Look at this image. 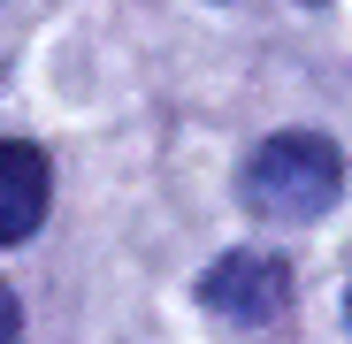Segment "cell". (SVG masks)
<instances>
[{"label":"cell","mask_w":352,"mask_h":344,"mask_svg":"<svg viewBox=\"0 0 352 344\" xmlns=\"http://www.w3.org/2000/svg\"><path fill=\"white\" fill-rule=\"evenodd\" d=\"M344 192V153L322 130H283L245 161V207L268 222H314Z\"/></svg>","instance_id":"6da1fadb"},{"label":"cell","mask_w":352,"mask_h":344,"mask_svg":"<svg viewBox=\"0 0 352 344\" xmlns=\"http://www.w3.org/2000/svg\"><path fill=\"white\" fill-rule=\"evenodd\" d=\"M199 299H207L222 321L261 329V321H276V314L291 306V260H276V253H222V260L199 275Z\"/></svg>","instance_id":"7a4b0ae2"},{"label":"cell","mask_w":352,"mask_h":344,"mask_svg":"<svg viewBox=\"0 0 352 344\" xmlns=\"http://www.w3.org/2000/svg\"><path fill=\"white\" fill-rule=\"evenodd\" d=\"M46 199H54L46 153L23 146V138H0V245H23L46 222Z\"/></svg>","instance_id":"3957f363"},{"label":"cell","mask_w":352,"mask_h":344,"mask_svg":"<svg viewBox=\"0 0 352 344\" xmlns=\"http://www.w3.org/2000/svg\"><path fill=\"white\" fill-rule=\"evenodd\" d=\"M8 336H23V306H16L8 283H0V344H8Z\"/></svg>","instance_id":"277c9868"},{"label":"cell","mask_w":352,"mask_h":344,"mask_svg":"<svg viewBox=\"0 0 352 344\" xmlns=\"http://www.w3.org/2000/svg\"><path fill=\"white\" fill-rule=\"evenodd\" d=\"M344 314H352V291H344Z\"/></svg>","instance_id":"5b68a950"}]
</instances>
